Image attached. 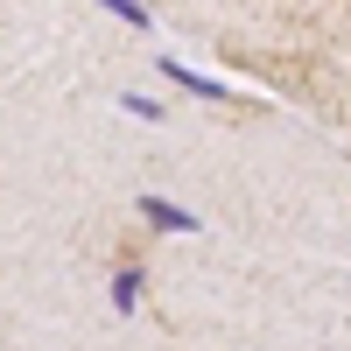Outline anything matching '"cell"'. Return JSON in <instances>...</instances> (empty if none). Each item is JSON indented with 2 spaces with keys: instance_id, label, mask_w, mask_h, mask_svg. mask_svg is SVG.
<instances>
[{
  "instance_id": "obj_1",
  "label": "cell",
  "mask_w": 351,
  "mask_h": 351,
  "mask_svg": "<svg viewBox=\"0 0 351 351\" xmlns=\"http://www.w3.org/2000/svg\"><path fill=\"white\" fill-rule=\"evenodd\" d=\"M134 211H141V218H148L155 232H183V239H190V232H204V218H197V211H183V204H176V197H155V190H148V197H141V204H134Z\"/></svg>"
},
{
  "instance_id": "obj_2",
  "label": "cell",
  "mask_w": 351,
  "mask_h": 351,
  "mask_svg": "<svg viewBox=\"0 0 351 351\" xmlns=\"http://www.w3.org/2000/svg\"><path fill=\"white\" fill-rule=\"evenodd\" d=\"M141 295H148V267H141V260H120V267H112V309L134 316Z\"/></svg>"
},
{
  "instance_id": "obj_3",
  "label": "cell",
  "mask_w": 351,
  "mask_h": 351,
  "mask_svg": "<svg viewBox=\"0 0 351 351\" xmlns=\"http://www.w3.org/2000/svg\"><path fill=\"white\" fill-rule=\"evenodd\" d=\"M162 77H169V84H183L190 99H232V92H225L218 77H204V71H190V64H176V56H169V64H162Z\"/></svg>"
},
{
  "instance_id": "obj_4",
  "label": "cell",
  "mask_w": 351,
  "mask_h": 351,
  "mask_svg": "<svg viewBox=\"0 0 351 351\" xmlns=\"http://www.w3.org/2000/svg\"><path fill=\"white\" fill-rule=\"evenodd\" d=\"M99 8H106L112 21H127V28H141V36H148V28H155V14L141 8V0H99Z\"/></svg>"
},
{
  "instance_id": "obj_5",
  "label": "cell",
  "mask_w": 351,
  "mask_h": 351,
  "mask_svg": "<svg viewBox=\"0 0 351 351\" xmlns=\"http://www.w3.org/2000/svg\"><path fill=\"white\" fill-rule=\"evenodd\" d=\"M120 106L134 112V120H155V127H162V112H169V106H162V99H148V92H120Z\"/></svg>"
}]
</instances>
